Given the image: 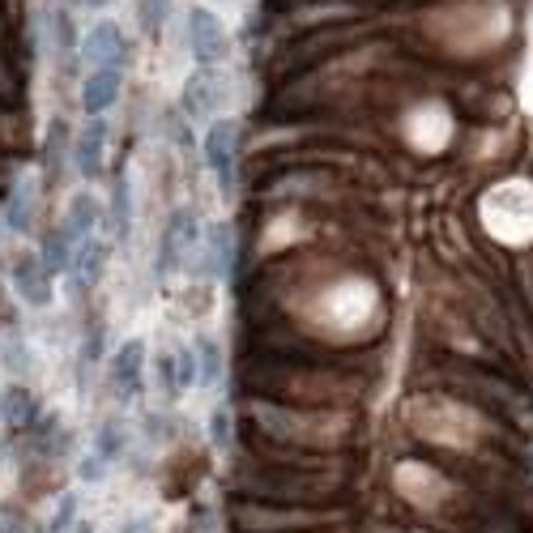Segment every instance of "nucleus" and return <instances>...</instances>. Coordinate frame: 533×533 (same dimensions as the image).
I'll list each match as a JSON object with an SVG mask.
<instances>
[{"label": "nucleus", "instance_id": "obj_26", "mask_svg": "<svg viewBox=\"0 0 533 533\" xmlns=\"http://www.w3.org/2000/svg\"><path fill=\"white\" fill-rule=\"evenodd\" d=\"M158 376H163L167 397L180 393V380H175V354H163V359H158Z\"/></svg>", "mask_w": 533, "mask_h": 533}, {"label": "nucleus", "instance_id": "obj_7", "mask_svg": "<svg viewBox=\"0 0 533 533\" xmlns=\"http://www.w3.org/2000/svg\"><path fill=\"white\" fill-rule=\"evenodd\" d=\"M13 290H18L30 308H47V303H52V273H47L43 256L22 252L18 261H13Z\"/></svg>", "mask_w": 533, "mask_h": 533}, {"label": "nucleus", "instance_id": "obj_19", "mask_svg": "<svg viewBox=\"0 0 533 533\" xmlns=\"http://www.w3.org/2000/svg\"><path fill=\"white\" fill-rule=\"evenodd\" d=\"M0 359H5L9 371H18V376H26V371H35V354H30L26 342H18V337H9L5 346H0Z\"/></svg>", "mask_w": 533, "mask_h": 533}, {"label": "nucleus", "instance_id": "obj_10", "mask_svg": "<svg viewBox=\"0 0 533 533\" xmlns=\"http://www.w3.org/2000/svg\"><path fill=\"white\" fill-rule=\"evenodd\" d=\"M120 86H124V73L120 69H90V77L82 82V107L86 116H103V111L120 99Z\"/></svg>", "mask_w": 533, "mask_h": 533}, {"label": "nucleus", "instance_id": "obj_17", "mask_svg": "<svg viewBox=\"0 0 533 533\" xmlns=\"http://www.w3.org/2000/svg\"><path fill=\"white\" fill-rule=\"evenodd\" d=\"M197 367H201V384H218L222 376V350L214 337H197Z\"/></svg>", "mask_w": 533, "mask_h": 533}, {"label": "nucleus", "instance_id": "obj_13", "mask_svg": "<svg viewBox=\"0 0 533 533\" xmlns=\"http://www.w3.org/2000/svg\"><path fill=\"white\" fill-rule=\"evenodd\" d=\"M205 269L214 273V278H226V269H231V231H226V222H214L205 235Z\"/></svg>", "mask_w": 533, "mask_h": 533}, {"label": "nucleus", "instance_id": "obj_1", "mask_svg": "<svg viewBox=\"0 0 533 533\" xmlns=\"http://www.w3.org/2000/svg\"><path fill=\"white\" fill-rule=\"evenodd\" d=\"M487 222L495 235L504 239H529L533 235V188L525 184H504L487 197Z\"/></svg>", "mask_w": 533, "mask_h": 533}, {"label": "nucleus", "instance_id": "obj_18", "mask_svg": "<svg viewBox=\"0 0 533 533\" xmlns=\"http://www.w3.org/2000/svg\"><path fill=\"white\" fill-rule=\"evenodd\" d=\"M124 448H128V435H124L120 423H103L99 435H94V452H99V457H107V461L124 457Z\"/></svg>", "mask_w": 533, "mask_h": 533}, {"label": "nucleus", "instance_id": "obj_31", "mask_svg": "<svg viewBox=\"0 0 533 533\" xmlns=\"http://www.w3.org/2000/svg\"><path fill=\"white\" fill-rule=\"evenodd\" d=\"M0 397H5V393H0Z\"/></svg>", "mask_w": 533, "mask_h": 533}, {"label": "nucleus", "instance_id": "obj_15", "mask_svg": "<svg viewBox=\"0 0 533 533\" xmlns=\"http://www.w3.org/2000/svg\"><path fill=\"white\" fill-rule=\"evenodd\" d=\"M30 218H35V184L22 180L5 205V226L9 231H30Z\"/></svg>", "mask_w": 533, "mask_h": 533}, {"label": "nucleus", "instance_id": "obj_16", "mask_svg": "<svg viewBox=\"0 0 533 533\" xmlns=\"http://www.w3.org/2000/svg\"><path fill=\"white\" fill-rule=\"evenodd\" d=\"M128 231H133V188H128V180H120L116 197H111V235L124 239Z\"/></svg>", "mask_w": 533, "mask_h": 533}, {"label": "nucleus", "instance_id": "obj_14", "mask_svg": "<svg viewBox=\"0 0 533 533\" xmlns=\"http://www.w3.org/2000/svg\"><path fill=\"white\" fill-rule=\"evenodd\" d=\"M107 252H111V248L103 244L99 235H90L86 244H77V252H73V269H77V278H82V282H99Z\"/></svg>", "mask_w": 533, "mask_h": 533}, {"label": "nucleus", "instance_id": "obj_3", "mask_svg": "<svg viewBox=\"0 0 533 533\" xmlns=\"http://www.w3.org/2000/svg\"><path fill=\"white\" fill-rule=\"evenodd\" d=\"M201 244V226H197V209H175V214L167 218L163 226V252H158V273H167L171 269H180L184 265V256H192V248Z\"/></svg>", "mask_w": 533, "mask_h": 533}, {"label": "nucleus", "instance_id": "obj_21", "mask_svg": "<svg viewBox=\"0 0 533 533\" xmlns=\"http://www.w3.org/2000/svg\"><path fill=\"white\" fill-rule=\"evenodd\" d=\"M175 380H180V393L192 389V384L201 380V367H197V354H192V350H180V354H175Z\"/></svg>", "mask_w": 533, "mask_h": 533}, {"label": "nucleus", "instance_id": "obj_30", "mask_svg": "<svg viewBox=\"0 0 533 533\" xmlns=\"http://www.w3.org/2000/svg\"><path fill=\"white\" fill-rule=\"evenodd\" d=\"M69 5H86V0H69Z\"/></svg>", "mask_w": 533, "mask_h": 533}, {"label": "nucleus", "instance_id": "obj_9", "mask_svg": "<svg viewBox=\"0 0 533 533\" xmlns=\"http://www.w3.org/2000/svg\"><path fill=\"white\" fill-rule=\"evenodd\" d=\"M103 150H107V120L94 116L82 133H77V141H73V167H77V175L94 180V175L103 171Z\"/></svg>", "mask_w": 533, "mask_h": 533}, {"label": "nucleus", "instance_id": "obj_2", "mask_svg": "<svg viewBox=\"0 0 533 533\" xmlns=\"http://www.w3.org/2000/svg\"><path fill=\"white\" fill-rule=\"evenodd\" d=\"M188 47L201 69H218L231 56V39H226V26L214 9H201V5L188 9Z\"/></svg>", "mask_w": 533, "mask_h": 533}, {"label": "nucleus", "instance_id": "obj_24", "mask_svg": "<svg viewBox=\"0 0 533 533\" xmlns=\"http://www.w3.org/2000/svg\"><path fill=\"white\" fill-rule=\"evenodd\" d=\"M209 440L218 448H226V440H231V414H226V406H218L214 418H209Z\"/></svg>", "mask_w": 533, "mask_h": 533}, {"label": "nucleus", "instance_id": "obj_22", "mask_svg": "<svg viewBox=\"0 0 533 533\" xmlns=\"http://www.w3.org/2000/svg\"><path fill=\"white\" fill-rule=\"evenodd\" d=\"M52 30H56V39H60V52L64 56H73L77 52V35H73V18H69V13H52Z\"/></svg>", "mask_w": 533, "mask_h": 533}, {"label": "nucleus", "instance_id": "obj_4", "mask_svg": "<svg viewBox=\"0 0 533 533\" xmlns=\"http://www.w3.org/2000/svg\"><path fill=\"white\" fill-rule=\"evenodd\" d=\"M226 77L218 73V69H197L184 82V99H180V107H184V116L192 120V124H201V120H209L214 111L226 103Z\"/></svg>", "mask_w": 533, "mask_h": 533}, {"label": "nucleus", "instance_id": "obj_29", "mask_svg": "<svg viewBox=\"0 0 533 533\" xmlns=\"http://www.w3.org/2000/svg\"><path fill=\"white\" fill-rule=\"evenodd\" d=\"M86 5H94V9H103V5H111V0H86Z\"/></svg>", "mask_w": 533, "mask_h": 533}, {"label": "nucleus", "instance_id": "obj_8", "mask_svg": "<svg viewBox=\"0 0 533 533\" xmlns=\"http://www.w3.org/2000/svg\"><path fill=\"white\" fill-rule=\"evenodd\" d=\"M141 376H145V342L141 337H128L116 350V359H111V380H116L124 401H133L141 393Z\"/></svg>", "mask_w": 533, "mask_h": 533}, {"label": "nucleus", "instance_id": "obj_11", "mask_svg": "<svg viewBox=\"0 0 533 533\" xmlns=\"http://www.w3.org/2000/svg\"><path fill=\"white\" fill-rule=\"evenodd\" d=\"M94 226H99V201L90 197V192H77V197L69 201V214H64L60 231L73 239V244H86V239L94 235Z\"/></svg>", "mask_w": 533, "mask_h": 533}, {"label": "nucleus", "instance_id": "obj_5", "mask_svg": "<svg viewBox=\"0 0 533 533\" xmlns=\"http://www.w3.org/2000/svg\"><path fill=\"white\" fill-rule=\"evenodd\" d=\"M235 141H239V128L235 120H214L205 133V167L214 171V180L222 192H231L235 184Z\"/></svg>", "mask_w": 533, "mask_h": 533}, {"label": "nucleus", "instance_id": "obj_23", "mask_svg": "<svg viewBox=\"0 0 533 533\" xmlns=\"http://www.w3.org/2000/svg\"><path fill=\"white\" fill-rule=\"evenodd\" d=\"M77 478H82V482H103L107 478V457H99V452H86L82 465H77Z\"/></svg>", "mask_w": 533, "mask_h": 533}, {"label": "nucleus", "instance_id": "obj_25", "mask_svg": "<svg viewBox=\"0 0 533 533\" xmlns=\"http://www.w3.org/2000/svg\"><path fill=\"white\" fill-rule=\"evenodd\" d=\"M77 516V495H60V508L52 512V533H64Z\"/></svg>", "mask_w": 533, "mask_h": 533}, {"label": "nucleus", "instance_id": "obj_6", "mask_svg": "<svg viewBox=\"0 0 533 533\" xmlns=\"http://www.w3.org/2000/svg\"><path fill=\"white\" fill-rule=\"evenodd\" d=\"M82 60L90 69H120L124 60V35L116 22H94L82 35Z\"/></svg>", "mask_w": 533, "mask_h": 533}, {"label": "nucleus", "instance_id": "obj_20", "mask_svg": "<svg viewBox=\"0 0 533 533\" xmlns=\"http://www.w3.org/2000/svg\"><path fill=\"white\" fill-rule=\"evenodd\" d=\"M137 18H141V30H163L167 18H171V0H137Z\"/></svg>", "mask_w": 533, "mask_h": 533}, {"label": "nucleus", "instance_id": "obj_27", "mask_svg": "<svg viewBox=\"0 0 533 533\" xmlns=\"http://www.w3.org/2000/svg\"><path fill=\"white\" fill-rule=\"evenodd\" d=\"M410 478H414L410 470H406V474H401V487H406V495H410V499H418V504H427V499H423V495H418V491H414V482H410ZM423 487H427V491L435 495V491H444V482H440V478H423Z\"/></svg>", "mask_w": 533, "mask_h": 533}, {"label": "nucleus", "instance_id": "obj_12", "mask_svg": "<svg viewBox=\"0 0 533 533\" xmlns=\"http://www.w3.org/2000/svg\"><path fill=\"white\" fill-rule=\"evenodd\" d=\"M35 410H39L35 393L22 389V384H13V389H5V397H0V418H5L9 427H26V423H35Z\"/></svg>", "mask_w": 533, "mask_h": 533}, {"label": "nucleus", "instance_id": "obj_28", "mask_svg": "<svg viewBox=\"0 0 533 533\" xmlns=\"http://www.w3.org/2000/svg\"><path fill=\"white\" fill-rule=\"evenodd\" d=\"M124 533H150V525H145V521H133V525H124Z\"/></svg>", "mask_w": 533, "mask_h": 533}]
</instances>
